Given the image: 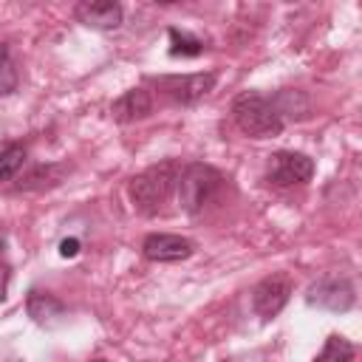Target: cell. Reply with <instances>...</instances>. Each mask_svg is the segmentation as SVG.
Masks as SVG:
<instances>
[{"mask_svg": "<svg viewBox=\"0 0 362 362\" xmlns=\"http://www.w3.org/2000/svg\"><path fill=\"white\" fill-rule=\"evenodd\" d=\"M221 189H223V173L204 161H192L181 167L178 181H175L178 206L189 215H198L204 206H209Z\"/></svg>", "mask_w": 362, "mask_h": 362, "instance_id": "cell-3", "label": "cell"}, {"mask_svg": "<svg viewBox=\"0 0 362 362\" xmlns=\"http://www.w3.org/2000/svg\"><path fill=\"white\" fill-rule=\"evenodd\" d=\"M17 85H20V74H17L11 48H8V42L0 40V96H11L17 90Z\"/></svg>", "mask_w": 362, "mask_h": 362, "instance_id": "cell-16", "label": "cell"}, {"mask_svg": "<svg viewBox=\"0 0 362 362\" xmlns=\"http://www.w3.org/2000/svg\"><path fill=\"white\" fill-rule=\"evenodd\" d=\"M291 291H294V283H291V277L286 272H274V274L263 277L252 288V308H255V314L263 317V320L277 317L286 308V303L291 300Z\"/></svg>", "mask_w": 362, "mask_h": 362, "instance_id": "cell-5", "label": "cell"}, {"mask_svg": "<svg viewBox=\"0 0 362 362\" xmlns=\"http://www.w3.org/2000/svg\"><path fill=\"white\" fill-rule=\"evenodd\" d=\"M314 178V158L294 150H280L269 158V181L277 187H294Z\"/></svg>", "mask_w": 362, "mask_h": 362, "instance_id": "cell-7", "label": "cell"}, {"mask_svg": "<svg viewBox=\"0 0 362 362\" xmlns=\"http://www.w3.org/2000/svg\"><path fill=\"white\" fill-rule=\"evenodd\" d=\"M354 354H356V348H354L351 339H345V337H339V334H331L314 362H351Z\"/></svg>", "mask_w": 362, "mask_h": 362, "instance_id": "cell-15", "label": "cell"}, {"mask_svg": "<svg viewBox=\"0 0 362 362\" xmlns=\"http://www.w3.org/2000/svg\"><path fill=\"white\" fill-rule=\"evenodd\" d=\"M305 303L325 311H348L356 303V291L348 277H320L308 286Z\"/></svg>", "mask_w": 362, "mask_h": 362, "instance_id": "cell-6", "label": "cell"}, {"mask_svg": "<svg viewBox=\"0 0 362 362\" xmlns=\"http://www.w3.org/2000/svg\"><path fill=\"white\" fill-rule=\"evenodd\" d=\"M153 82H156V88H158L164 96H170L173 102H178V105H192V102L204 99V96L215 88L218 76H215L212 71H198V74L158 76V79H153Z\"/></svg>", "mask_w": 362, "mask_h": 362, "instance_id": "cell-4", "label": "cell"}, {"mask_svg": "<svg viewBox=\"0 0 362 362\" xmlns=\"http://www.w3.org/2000/svg\"><path fill=\"white\" fill-rule=\"evenodd\" d=\"M25 311H28V317H31L37 325H45V328H54V325L65 322V317H68L65 303H62L59 297H54L51 291H40V288L28 291V297H25Z\"/></svg>", "mask_w": 362, "mask_h": 362, "instance_id": "cell-10", "label": "cell"}, {"mask_svg": "<svg viewBox=\"0 0 362 362\" xmlns=\"http://www.w3.org/2000/svg\"><path fill=\"white\" fill-rule=\"evenodd\" d=\"M25 164V147L23 144H6L0 150V181L14 178Z\"/></svg>", "mask_w": 362, "mask_h": 362, "instance_id": "cell-17", "label": "cell"}, {"mask_svg": "<svg viewBox=\"0 0 362 362\" xmlns=\"http://www.w3.org/2000/svg\"><path fill=\"white\" fill-rule=\"evenodd\" d=\"M93 362H107V359H93Z\"/></svg>", "mask_w": 362, "mask_h": 362, "instance_id": "cell-20", "label": "cell"}, {"mask_svg": "<svg viewBox=\"0 0 362 362\" xmlns=\"http://www.w3.org/2000/svg\"><path fill=\"white\" fill-rule=\"evenodd\" d=\"M59 255H62V257H76V255H79V240H76V238H65V240L59 243Z\"/></svg>", "mask_w": 362, "mask_h": 362, "instance_id": "cell-18", "label": "cell"}, {"mask_svg": "<svg viewBox=\"0 0 362 362\" xmlns=\"http://www.w3.org/2000/svg\"><path fill=\"white\" fill-rule=\"evenodd\" d=\"M68 173L65 164H40L34 167L28 175L20 178V189H42V187H54L62 181V175Z\"/></svg>", "mask_w": 362, "mask_h": 362, "instance_id": "cell-13", "label": "cell"}, {"mask_svg": "<svg viewBox=\"0 0 362 362\" xmlns=\"http://www.w3.org/2000/svg\"><path fill=\"white\" fill-rule=\"evenodd\" d=\"M192 252H195V243L189 238L170 235V232H153L141 243V255L153 263H178L192 257Z\"/></svg>", "mask_w": 362, "mask_h": 362, "instance_id": "cell-8", "label": "cell"}, {"mask_svg": "<svg viewBox=\"0 0 362 362\" xmlns=\"http://www.w3.org/2000/svg\"><path fill=\"white\" fill-rule=\"evenodd\" d=\"M232 119L252 139H272V136H280L283 127H286V122L280 119L272 96H263V93H255V90H243V93L235 96Z\"/></svg>", "mask_w": 362, "mask_h": 362, "instance_id": "cell-2", "label": "cell"}, {"mask_svg": "<svg viewBox=\"0 0 362 362\" xmlns=\"http://www.w3.org/2000/svg\"><path fill=\"white\" fill-rule=\"evenodd\" d=\"M178 173H181L178 161L167 158V161H158V164L141 170L139 175H133L127 184V195H130L133 206L141 215H156L167 204V198L173 195Z\"/></svg>", "mask_w": 362, "mask_h": 362, "instance_id": "cell-1", "label": "cell"}, {"mask_svg": "<svg viewBox=\"0 0 362 362\" xmlns=\"http://www.w3.org/2000/svg\"><path fill=\"white\" fill-rule=\"evenodd\" d=\"M272 102H274V107H277V113H280L283 122H288V119H305L308 110H311L308 96H305L303 90H294V88L277 90V93L272 96Z\"/></svg>", "mask_w": 362, "mask_h": 362, "instance_id": "cell-12", "label": "cell"}, {"mask_svg": "<svg viewBox=\"0 0 362 362\" xmlns=\"http://www.w3.org/2000/svg\"><path fill=\"white\" fill-rule=\"evenodd\" d=\"M74 17L96 31H113L124 20V8L113 0H82L74 6Z\"/></svg>", "mask_w": 362, "mask_h": 362, "instance_id": "cell-9", "label": "cell"}, {"mask_svg": "<svg viewBox=\"0 0 362 362\" xmlns=\"http://www.w3.org/2000/svg\"><path fill=\"white\" fill-rule=\"evenodd\" d=\"M153 113V96L147 88H130L124 90L113 105H110V116L119 124H130L139 119H147Z\"/></svg>", "mask_w": 362, "mask_h": 362, "instance_id": "cell-11", "label": "cell"}, {"mask_svg": "<svg viewBox=\"0 0 362 362\" xmlns=\"http://www.w3.org/2000/svg\"><path fill=\"white\" fill-rule=\"evenodd\" d=\"M167 37H170V57H198L206 48L201 37L181 31V28H170Z\"/></svg>", "mask_w": 362, "mask_h": 362, "instance_id": "cell-14", "label": "cell"}, {"mask_svg": "<svg viewBox=\"0 0 362 362\" xmlns=\"http://www.w3.org/2000/svg\"><path fill=\"white\" fill-rule=\"evenodd\" d=\"M8 280H11V269H8V263H3V260H0V300H6Z\"/></svg>", "mask_w": 362, "mask_h": 362, "instance_id": "cell-19", "label": "cell"}]
</instances>
